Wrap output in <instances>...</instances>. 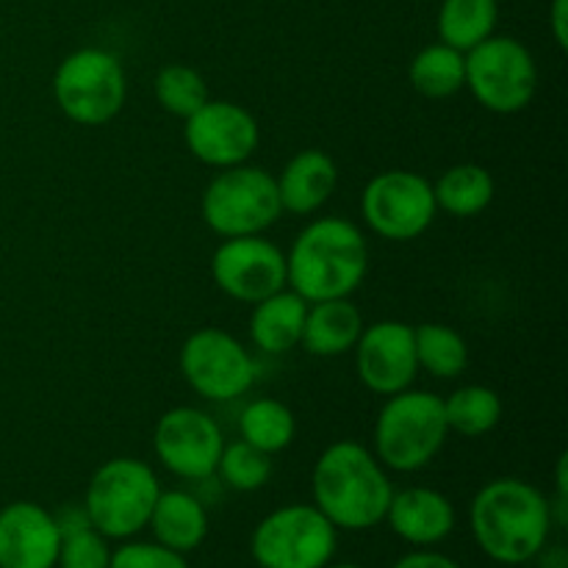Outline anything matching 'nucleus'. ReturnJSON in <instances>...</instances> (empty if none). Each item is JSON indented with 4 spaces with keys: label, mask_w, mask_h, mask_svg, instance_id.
Instances as JSON below:
<instances>
[{
    "label": "nucleus",
    "mask_w": 568,
    "mask_h": 568,
    "mask_svg": "<svg viewBox=\"0 0 568 568\" xmlns=\"http://www.w3.org/2000/svg\"><path fill=\"white\" fill-rule=\"evenodd\" d=\"M410 87L430 100H447L466 87V53L433 42L414 55L408 67Z\"/></svg>",
    "instance_id": "393cba45"
},
{
    "label": "nucleus",
    "mask_w": 568,
    "mask_h": 568,
    "mask_svg": "<svg viewBox=\"0 0 568 568\" xmlns=\"http://www.w3.org/2000/svg\"><path fill=\"white\" fill-rule=\"evenodd\" d=\"M216 475L233 491H258L272 477V455L261 453L253 444L239 438V442L225 444V449L220 455V464H216Z\"/></svg>",
    "instance_id": "c756f323"
},
{
    "label": "nucleus",
    "mask_w": 568,
    "mask_h": 568,
    "mask_svg": "<svg viewBox=\"0 0 568 568\" xmlns=\"http://www.w3.org/2000/svg\"><path fill=\"white\" fill-rule=\"evenodd\" d=\"M148 527L155 541L189 555L209 538V510L189 491H161Z\"/></svg>",
    "instance_id": "412c9836"
},
{
    "label": "nucleus",
    "mask_w": 568,
    "mask_h": 568,
    "mask_svg": "<svg viewBox=\"0 0 568 568\" xmlns=\"http://www.w3.org/2000/svg\"><path fill=\"white\" fill-rule=\"evenodd\" d=\"M109 568H189L186 555L159 541H122L111 549Z\"/></svg>",
    "instance_id": "7c9ffc66"
},
{
    "label": "nucleus",
    "mask_w": 568,
    "mask_h": 568,
    "mask_svg": "<svg viewBox=\"0 0 568 568\" xmlns=\"http://www.w3.org/2000/svg\"><path fill=\"white\" fill-rule=\"evenodd\" d=\"M494 192H497L494 175L480 164L449 166L433 186L438 211H447V214L460 216V220L483 214L491 205Z\"/></svg>",
    "instance_id": "5701e85b"
},
{
    "label": "nucleus",
    "mask_w": 568,
    "mask_h": 568,
    "mask_svg": "<svg viewBox=\"0 0 568 568\" xmlns=\"http://www.w3.org/2000/svg\"><path fill=\"white\" fill-rule=\"evenodd\" d=\"M183 122V142L189 153L216 170L247 164L250 155L258 150V122L244 105L231 100H209Z\"/></svg>",
    "instance_id": "4468645a"
},
{
    "label": "nucleus",
    "mask_w": 568,
    "mask_h": 568,
    "mask_svg": "<svg viewBox=\"0 0 568 568\" xmlns=\"http://www.w3.org/2000/svg\"><path fill=\"white\" fill-rule=\"evenodd\" d=\"M153 89L161 109L172 116H181V120H189L194 111L203 109L211 100L205 78L189 64L161 67L153 81Z\"/></svg>",
    "instance_id": "c85d7f7f"
},
{
    "label": "nucleus",
    "mask_w": 568,
    "mask_h": 568,
    "mask_svg": "<svg viewBox=\"0 0 568 568\" xmlns=\"http://www.w3.org/2000/svg\"><path fill=\"white\" fill-rule=\"evenodd\" d=\"M449 436L444 399L414 386L386 397L375 422V458L392 471H419L442 453Z\"/></svg>",
    "instance_id": "20e7f679"
},
{
    "label": "nucleus",
    "mask_w": 568,
    "mask_h": 568,
    "mask_svg": "<svg viewBox=\"0 0 568 568\" xmlns=\"http://www.w3.org/2000/svg\"><path fill=\"white\" fill-rule=\"evenodd\" d=\"M55 516L59 525V568H109L111 547L109 538L98 532L89 521L83 505H64Z\"/></svg>",
    "instance_id": "b1692460"
},
{
    "label": "nucleus",
    "mask_w": 568,
    "mask_h": 568,
    "mask_svg": "<svg viewBox=\"0 0 568 568\" xmlns=\"http://www.w3.org/2000/svg\"><path fill=\"white\" fill-rule=\"evenodd\" d=\"M314 505L336 530H369L386 521L394 497L388 469L369 447L336 442L316 458L311 475Z\"/></svg>",
    "instance_id": "f03ea898"
},
{
    "label": "nucleus",
    "mask_w": 568,
    "mask_h": 568,
    "mask_svg": "<svg viewBox=\"0 0 568 568\" xmlns=\"http://www.w3.org/2000/svg\"><path fill=\"white\" fill-rule=\"evenodd\" d=\"M211 275L222 294L255 305L288 286L286 253L261 233L225 239L211 255Z\"/></svg>",
    "instance_id": "ddd939ff"
},
{
    "label": "nucleus",
    "mask_w": 568,
    "mask_h": 568,
    "mask_svg": "<svg viewBox=\"0 0 568 568\" xmlns=\"http://www.w3.org/2000/svg\"><path fill=\"white\" fill-rule=\"evenodd\" d=\"M414 344L419 369L430 372L433 377L453 381V377L464 375L469 366L466 338L455 327L442 325V322H425V325L414 327Z\"/></svg>",
    "instance_id": "cd10ccee"
},
{
    "label": "nucleus",
    "mask_w": 568,
    "mask_h": 568,
    "mask_svg": "<svg viewBox=\"0 0 568 568\" xmlns=\"http://www.w3.org/2000/svg\"><path fill=\"white\" fill-rule=\"evenodd\" d=\"M275 181L283 211L308 216L333 197L338 186V166L325 150L308 148L292 155Z\"/></svg>",
    "instance_id": "a211bd4d"
},
{
    "label": "nucleus",
    "mask_w": 568,
    "mask_h": 568,
    "mask_svg": "<svg viewBox=\"0 0 568 568\" xmlns=\"http://www.w3.org/2000/svg\"><path fill=\"white\" fill-rule=\"evenodd\" d=\"M364 327V316L349 303V297L308 303L300 344L316 358H338L344 353H353Z\"/></svg>",
    "instance_id": "aec40b11"
},
{
    "label": "nucleus",
    "mask_w": 568,
    "mask_h": 568,
    "mask_svg": "<svg viewBox=\"0 0 568 568\" xmlns=\"http://www.w3.org/2000/svg\"><path fill=\"white\" fill-rule=\"evenodd\" d=\"M305 314H308V303L288 286L281 288L253 305L250 338L266 355L292 353L303 342Z\"/></svg>",
    "instance_id": "6ab92c4d"
},
{
    "label": "nucleus",
    "mask_w": 568,
    "mask_h": 568,
    "mask_svg": "<svg viewBox=\"0 0 568 568\" xmlns=\"http://www.w3.org/2000/svg\"><path fill=\"white\" fill-rule=\"evenodd\" d=\"M155 458L166 471L183 480H209L225 449V436L214 416L200 408H172L161 414L153 430Z\"/></svg>",
    "instance_id": "f8f14e48"
},
{
    "label": "nucleus",
    "mask_w": 568,
    "mask_h": 568,
    "mask_svg": "<svg viewBox=\"0 0 568 568\" xmlns=\"http://www.w3.org/2000/svg\"><path fill=\"white\" fill-rule=\"evenodd\" d=\"M53 98L61 114L75 125H105L125 105V67L114 53L103 48L75 50L55 70Z\"/></svg>",
    "instance_id": "0eeeda50"
},
{
    "label": "nucleus",
    "mask_w": 568,
    "mask_h": 568,
    "mask_svg": "<svg viewBox=\"0 0 568 568\" xmlns=\"http://www.w3.org/2000/svg\"><path fill=\"white\" fill-rule=\"evenodd\" d=\"M159 494V477L144 460L111 458L89 480L83 510L109 541H128L148 527Z\"/></svg>",
    "instance_id": "39448f33"
},
{
    "label": "nucleus",
    "mask_w": 568,
    "mask_h": 568,
    "mask_svg": "<svg viewBox=\"0 0 568 568\" xmlns=\"http://www.w3.org/2000/svg\"><path fill=\"white\" fill-rule=\"evenodd\" d=\"M392 568H460L453 558L442 552H433V549H414V552L403 555Z\"/></svg>",
    "instance_id": "2f4dec72"
},
{
    "label": "nucleus",
    "mask_w": 568,
    "mask_h": 568,
    "mask_svg": "<svg viewBox=\"0 0 568 568\" xmlns=\"http://www.w3.org/2000/svg\"><path fill=\"white\" fill-rule=\"evenodd\" d=\"M200 214L211 231L225 239L258 236L283 214L275 175L264 166H227L205 186Z\"/></svg>",
    "instance_id": "423d86ee"
},
{
    "label": "nucleus",
    "mask_w": 568,
    "mask_h": 568,
    "mask_svg": "<svg viewBox=\"0 0 568 568\" xmlns=\"http://www.w3.org/2000/svg\"><path fill=\"white\" fill-rule=\"evenodd\" d=\"M552 503L532 483L497 477L475 494L469 527L486 558L503 566L530 564L552 532Z\"/></svg>",
    "instance_id": "f257e3e1"
},
{
    "label": "nucleus",
    "mask_w": 568,
    "mask_h": 568,
    "mask_svg": "<svg viewBox=\"0 0 568 568\" xmlns=\"http://www.w3.org/2000/svg\"><path fill=\"white\" fill-rule=\"evenodd\" d=\"M338 549V530L316 505H283L250 536V555L261 568H325Z\"/></svg>",
    "instance_id": "6e6552de"
},
{
    "label": "nucleus",
    "mask_w": 568,
    "mask_h": 568,
    "mask_svg": "<svg viewBox=\"0 0 568 568\" xmlns=\"http://www.w3.org/2000/svg\"><path fill=\"white\" fill-rule=\"evenodd\" d=\"M61 532L55 516L37 503L0 508V568H55Z\"/></svg>",
    "instance_id": "dca6fc26"
},
{
    "label": "nucleus",
    "mask_w": 568,
    "mask_h": 568,
    "mask_svg": "<svg viewBox=\"0 0 568 568\" xmlns=\"http://www.w3.org/2000/svg\"><path fill=\"white\" fill-rule=\"evenodd\" d=\"M369 272V242L355 222L322 216L305 225L286 253L288 288L305 303L349 297Z\"/></svg>",
    "instance_id": "7ed1b4c3"
},
{
    "label": "nucleus",
    "mask_w": 568,
    "mask_h": 568,
    "mask_svg": "<svg viewBox=\"0 0 568 568\" xmlns=\"http://www.w3.org/2000/svg\"><path fill=\"white\" fill-rule=\"evenodd\" d=\"M444 416H447L449 433H458L464 438H480L503 422V399L494 388L480 386V383L460 386L458 392L444 399Z\"/></svg>",
    "instance_id": "bb28decb"
},
{
    "label": "nucleus",
    "mask_w": 568,
    "mask_h": 568,
    "mask_svg": "<svg viewBox=\"0 0 568 568\" xmlns=\"http://www.w3.org/2000/svg\"><path fill=\"white\" fill-rule=\"evenodd\" d=\"M499 20L497 0H442L438 6V37L444 44L469 53L488 37H494Z\"/></svg>",
    "instance_id": "4be33fe9"
},
{
    "label": "nucleus",
    "mask_w": 568,
    "mask_h": 568,
    "mask_svg": "<svg viewBox=\"0 0 568 568\" xmlns=\"http://www.w3.org/2000/svg\"><path fill=\"white\" fill-rule=\"evenodd\" d=\"M466 89L494 114H519L538 89V64L514 37H488L466 53Z\"/></svg>",
    "instance_id": "1a4fd4ad"
},
{
    "label": "nucleus",
    "mask_w": 568,
    "mask_h": 568,
    "mask_svg": "<svg viewBox=\"0 0 568 568\" xmlns=\"http://www.w3.org/2000/svg\"><path fill=\"white\" fill-rule=\"evenodd\" d=\"M353 353L361 383L381 397L405 392L419 375L414 327L405 322L383 320L364 327Z\"/></svg>",
    "instance_id": "2eb2a0df"
},
{
    "label": "nucleus",
    "mask_w": 568,
    "mask_h": 568,
    "mask_svg": "<svg viewBox=\"0 0 568 568\" xmlns=\"http://www.w3.org/2000/svg\"><path fill=\"white\" fill-rule=\"evenodd\" d=\"M386 521L394 536L410 547H436L455 530V508L442 491L425 486L394 491Z\"/></svg>",
    "instance_id": "f3484780"
},
{
    "label": "nucleus",
    "mask_w": 568,
    "mask_h": 568,
    "mask_svg": "<svg viewBox=\"0 0 568 568\" xmlns=\"http://www.w3.org/2000/svg\"><path fill=\"white\" fill-rule=\"evenodd\" d=\"M438 214L433 183L410 170L377 172L361 194V216L388 242H414Z\"/></svg>",
    "instance_id": "9d476101"
},
{
    "label": "nucleus",
    "mask_w": 568,
    "mask_h": 568,
    "mask_svg": "<svg viewBox=\"0 0 568 568\" xmlns=\"http://www.w3.org/2000/svg\"><path fill=\"white\" fill-rule=\"evenodd\" d=\"M239 433H242V442L253 444L261 453L275 455L292 447L297 436V419L281 399L258 397L239 416Z\"/></svg>",
    "instance_id": "a878e982"
},
{
    "label": "nucleus",
    "mask_w": 568,
    "mask_h": 568,
    "mask_svg": "<svg viewBox=\"0 0 568 568\" xmlns=\"http://www.w3.org/2000/svg\"><path fill=\"white\" fill-rule=\"evenodd\" d=\"M181 375L211 403H231L253 388L258 377L250 349L222 327H200L181 347Z\"/></svg>",
    "instance_id": "9b49d317"
},
{
    "label": "nucleus",
    "mask_w": 568,
    "mask_h": 568,
    "mask_svg": "<svg viewBox=\"0 0 568 568\" xmlns=\"http://www.w3.org/2000/svg\"><path fill=\"white\" fill-rule=\"evenodd\" d=\"M325 568H361L358 564H327Z\"/></svg>",
    "instance_id": "72a5a7b5"
},
{
    "label": "nucleus",
    "mask_w": 568,
    "mask_h": 568,
    "mask_svg": "<svg viewBox=\"0 0 568 568\" xmlns=\"http://www.w3.org/2000/svg\"><path fill=\"white\" fill-rule=\"evenodd\" d=\"M549 28H552V37L558 42V48L568 44V0H552L549 6Z\"/></svg>",
    "instance_id": "473e14b6"
}]
</instances>
